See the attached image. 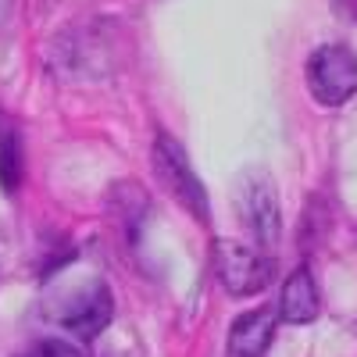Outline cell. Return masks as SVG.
<instances>
[{"label":"cell","mask_w":357,"mask_h":357,"mask_svg":"<svg viewBox=\"0 0 357 357\" xmlns=\"http://www.w3.org/2000/svg\"><path fill=\"white\" fill-rule=\"evenodd\" d=\"M211 268L215 279L229 296H254L272 282L275 264L264 250L250 243H236V240H215L211 250Z\"/></svg>","instance_id":"3"},{"label":"cell","mask_w":357,"mask_h":357,"mask_svg":"<svg viewBox=\"0 0 357 357\" xmlns=\"http://www.w3.org/2000/svg\"><path fill=\"white\" fill-rule=\"evenodd\" d=\"M336 8H340L347 18H357V0H336Z\"/></svg>","instance_id":"10"},{"label":"cell","mask_w":357,"mask_h":357,"mask_svg":"<svg viewBox=\"0 0 357 357\" xmlns=\"http://www.w3.org/2000/svg\"><path fill=\"white\" fill-rule=\"evenodd\" d=\"M236 211H240L243 229L254 236L257 250H275L282 236V215H279V193L275 183L264 172H243L236 183Z\"/></svg>","instance_id":"1"},{"label":"cell","mask_w":357,"mask_h":357,"mask_svg":"<svg viewBox=\"0 0 357 357\" xmlns=\"http://www.w3.org/2000/svg\"><path fill=\"white\" fill-rule=\"evenodd\" d=\"M25 175V161H22V136L15 129V122L0 111V190L8 197L18 193Z\"/></svg>","instance_id":"8"},{"label":"cell","mask_w":357,"mask_h":357,"mask_svg":"<svg viewBox=\"0 0 357 357\" xmlns=\"http://www.w3.org/2000/svg\"><path fill=\"white\" fill-rule=\"evenodd\" d=\"M321 311V301H318V286L311 279L307 268H296V272L282 282V296H279V318L289 321V325H307L314 321Z\"/></svg>","instance_id":"7"},{"label":"cell","mask_w":357,"mask_h":357,"mask_svg":"<svg viewBox=\"0 0 357 357\" xmlns=\"http://www.w3.org/2000/svg\"><path fill=\"white\" fill-rule=\"evenodd\" d=\"M154 172L161 178V186L175 197V204L183 207L186 215H193L197 222L211 218V200H207L200 175L193 172L183 143L172 139L168 132H158V139H154Z\"/></svg>","instance_id":"2"},{"label":"cell","mask_w":357,"mask_h":357,"mask_svg":"<svg viewBox=\"0 0 357 357\" xmlns=\"http://www.w3.org/2000/svg\"><path fill=\"white\" fill-rule=\"evenodd\" d=\"M304 79L321 107H340L357 93V54L343 43H325L307 57Z\"/></svg>","instance_id":"4"},{"label":"cell","mask_w":357,"mask_h":357,"mask_svg":"<svg viewBox=\"0 0 357 357\" xmlns=\"http://www.w3.org/2000/svg\"><path fill=\"white\" fill-rule=\"evenodd\" d=\"M275 336V314L268 307L247 311L229 329V357H261Z\"/></svg>","instance_id":"6"},{"label":"cell","mask_w":357,"mask_h":357,"mask_svg":"<svg viewBox=\"0 0 357 357\" xmlns=\"http://www.w3.org/2000/svg\"><path fill=\"white\" fill-rule=\"evenodd\" d=\"M11 11H15V0H0V25L11 18Z\"/></svg>","instance_id":"11"},{"label":"cell","mask_w":357,"mask_h":357,"mask_svg":"<svg viewBox=\"0 0 357 357\" xmlns=\"http://www.w3.org/2000/svg\"><path fill=\"white\" fill-rule=\"evenodd\" d=\"M25 357H82V354L65 340H40V343H33V350Z\"/></svg>","instance_id":"9"},{"label":"cell","mask_w":357,"mask_h":357,"mask_svg":"<svg viewBox=\"0 0 357 357\" xmlns=\"http://www.w3.org/2000/svg\"><path fill=\"white\" fill-rule=\"evenodd\" d=\"M54 318L79 340H97L114 318L111 289L104 282H89V286L75 289L72 296H65V304L54 311Z\"/></svg>","instance_id":"5"}]
</instances>
